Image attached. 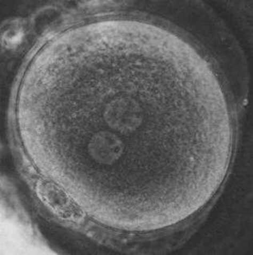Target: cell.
Wrapping results in <instances>:
<instances>
[{"label":"cell","mask_w":253,"mask_h":255,"mask_svg":"<svg viewBox=\"0 0 253 255\" xmlns=\"http://www.w3.org/2000/svg\"><path fill=\"white\" fill-rule=\"evenodd\" d=\"M89 149L90 154L97 161L107 164L115 162L123 152L121 140L114 135L106 133L94 136Z\"/></svg>","instance_id":"cell-1"}]
</instances>
